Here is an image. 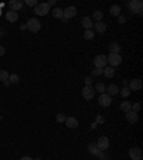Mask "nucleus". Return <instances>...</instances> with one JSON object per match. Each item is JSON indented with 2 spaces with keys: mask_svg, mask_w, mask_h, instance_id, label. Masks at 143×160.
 Instances as JSON below:
<instances>
[{
  "mask_svg": "<svg viewBox=\"0 0 143 160\" xmlns=\"http://www.w3.org/2000/svg\"><path fill=\"white\" fill-rule=\"evenodd\" d=\"M26 3H27L29 6H36V4H37V1H36V0H27Z\"/></svg>",
  "mask_w": 143,
  "mask_h": 160,
  "instance_id": "72a5a7b5",
  "label": "nucleus"
},
{
  "mask_svg": "<svg viewBox=\"0 0 143 160\" xmlns=\"http://www.w3.org/2000/svg\"><path fill=\"white\" fill-rule=\"evenodd\" d=\"M26 29H27V26H26V24H22V26H20V30H26Z\"/></svg>",
  "mask_w": 143,
  "mask_h": 160,
  "instance_id": "a19ab883",
  "label": "nucleus"
},
{
  "mask_svg": "<svg viewBox=\"0 0 143 160\" xmlns=\"http://www.w3.org/2000/svg\"><path fill=\"white\" fill-rule=\"evenodd\" d=\"M49 12H50V6L47 3H39L34 6V13L39 15V16H46Z\"/></svg>",
  "mask_w": 143,
  "mask_h": 160,
  "instance_id": "f03ea898",
  "label": "nucleus"
},
{
  "mask_svg": "<svg viewBox=\"0 0 143 160\" xmlns=\"http://www.w3.org/2000/svg\"><path fill=\"white\" fill-rule=\"evenodd\" d=\"M9 79V73L6 70H0V80L1 81H4V80Z\"/></svg>",
  "mask_w": 143,
  "mask_h": 160,
  "instance_id": "c756f323",
  "label": "nucleus"
},
{
  "mask_svg": "<svg viewBox=\"0 0 143 160\" xmlns=\"http://www.w3.org/2000/svg\"><path fill=\"white\" fill-rule=\"evenodd\" d=\"M20 160H33L32 157H29V156H24V157H22Z\"/></svg>",
  "mask_w": 143,
  "mask_h": 160,
  "instance_id": "58836bf2",
  "label": "nucleus"
},
{
  "mask_svg": "<svg viewBox=\"0 0 143 160\" xmlns=\"http://www.w3.org/2000/svg\"><path fill=\"white\" fill-rule=\"evenodd\" d=\"M93 62H95V66L97 69H104L106 64H107V56H104V55H97Z\"/></svg>",
  "mask_w": 143,
  "mask_h": 160,
  "instance_id": "7ed1b4c3",
  "label": "nucleus"
},
{
  "mask_svg": "<svg viewBox=\"0 0 143 160\" xmlns=\"http://www.w3.org/2000/svg\"><path fill=\"white\" fill-rule=\"evenodd\" d=\"M82 26L86 29V30H92V27H93V23H92V19L90 17H83L82 19Z\"/></svg>",
  "mask_w": 143,
  "mask_h": 160,
  "instance_id": "dca6fc26",
  "label": "nucleus"
},
{
  "mask_svg": "<svg viewBox=\"0 0 143 160\" xmlns=\"http://www.w3.org/2000/svg\"><path fill=\"white\" fill-rule=\"evenodd\" d=\"M19 76H17V74H12V76H9V81H10V83H15V84H16V83H19Z\"/></svg>",
  "mask_w": 143,
  "mask_h": 160,
  "instance_id": "c85d7f7f",
  "label": "nucleus"
},
{
  "mask_svg": "<svg viewBox=\"0 0 143 160\" xmlns=\"http://www.w3.org/2000/svg\"><path fill=\"white\" fill-rule=\"evenodd\" d=\"M103 121H104L103 117H97V123H103Z\"/></svg>",
  "mask_w": 143,
  "mask_h": 160,
  "instance_id": "ea45409f",
  "label": "nucleus"
},
{
  "mask_svg": "<svg viewBox=\"0 0 143 160\" xmlns=\"http://www.w3.org/2000/svg\"><path fill=\"white\" fill-rule=\"evenodd\" d=\"M103 74L106 76V77H113L115 76V69H112V67H104L103 69Z\"/></svg>",
  "mask_w": 143,
  "mask_h": 160,
  "instance_id": "4be33fe9",
  "label": "nucleus"
},
{
  "mask_svg": "<svg viewBox=\"0 0 143 160\" xmlns=\"http://www.w3.org/2000/svg\"><path fill=\"white\" fill-rule=\"evenodd\" d=\"M119 93V87L116 86V84H110L109 87H107V95L109 96H115V95H117Z\"/></svg>",
  "mask_w": 143,
  "mask_h": 160,
  "instance_id": "6ab92c4d",
  "label": "nucleus"
},
{
  "mask_svg": "<svg viewBox=\"0 0 143 160\" xmlns=\"http://www.w3.org/2000/svg\"><path fill=\"white\" fill-rule=\"evenodd\" d=\"M120 109L125 113L129 112V110H132V103L130 102H123V103H120Z\"/></svg>",
  "mask_w": 143,
  "mask_h": 160,
  "instance_id": "5701e85b",
  "label": "nucleus"
},
{
  "mask_svg": "<svg viewBox=\"0 0 143 160\" xmlns=\"http://www.w3.org/2000/svg\"><path fill=\"white\" fill-rule=\"evenodd\" d=\"M4 53H6V49L3 46H0V56H4Z\"/></svg>",
  "mask_w": 143,
  "mask_h": 160,
  "instance_id": "e433bc0d",
  "label": "nucleus"
},
{
  "mask_svg": "<svg viewBox=\"0 0 143 160\" xmlns=\"http://www.w3.org/2000/svg\"><path fill=\"white\" fill-rule=\"evenodd\" d=\"M129 9H130V12H132L133 15H142L143 3L140 0H132V1L129 3Z\"/></svg>",
  "mask_w": 143,
  "mask_h": 160,
  "instance_id": "f257e3e1",
  "label": "nucleus"
},
{
  "mask_svg": "<svg viewBox=\"0 0 143 160\" xmlns=\"http://www.w3.org/2000/svg\"><path fill=\"white\" fill-rule=\"evenodd\" d=\"M76 13H77L76 7L74 6H69V7H66V10H63V17L66 20H69V19L76 16Z\"/></svg>",
  "mask_w": 143,
  "mask_h": 160,
  "instance_id": "9d476101",
  "label": "nucleus"
},
{
  "mask_svg": "<svg viewBox=\"0 0 143 160\" xmlns=\"http://www.w3.org/2000/svg\"><path fill=\"white\" fill-rule=\"evenodd\" d=\"M109 144H110V142H109V137L102 136L99 140H97L96 146H97V149H99L100 152H103V150H107V149H109Z\"/></svg>",
  "mask_w": 143,
  "mask_h": 160,
  "instance_id": "39448f33",
  "label": "nucleus"
},
{
  "mask_svg": "<svg viewBox=\"0 0 143 160\" xmlns=\"http://www.w3.org/2000/svg\"><path fill=\"white\" fill-rule=\"evenodd\" d=\"M140 107H142V106H140V103H135V104H132V110H133V112H139V110H140Z\"/></svg>",
  "mask_w": 143,
  "mask_h": 160,
  "instance_id": "2f4dec72",
  "label": "nucleus"
},
{
  "mask_svg": "<svg viewBox=\"0 0 143 160\" xmlns=\"http://www.w3.org/2000/svg\"><path fill=\"white\" fill-rule=\"evenodd\" d=\"M109 50H110V53H117V55H120L122 46H120L119 43L113 41V43H110V46H109Z\"/></svg>",
  "mask_w": 143,
  "mask_h": 160,
  "instance_id": "f3484780",
  "label": "nucleus"
},
{
  "mask_svg": "<svg viewBox=\"0 0 143 160\" xmlns=\"http://www.w3.org/2000/svg\"><path fill=\"white\" fill-rule=\"evenodd\" d=\"M107 63H110V67L119 66V64L122 63V56L117 55V53H110V55L107 56Z\"/></svg>",
  "mask_w": 143,
  "mask_h": 160,
  "instance_id": "423d86ee",
  "label": "nucleus"
},
{
  "mask_svg": "<svg viewBox=\"0 0 143 160\" xmlns=\"http://www.w3.org/2000/svg\"><path fill=\"white\" fill-rule=\"evenodd\" d=\"M93 26H95L96 32L100 33V34H103L106 32V23H103V22H96V23H93Z\"/></svg>",
  "mask_w": 143,
  "mask_h": 160,
  "instance_id": "2eb2a0df",
  "label": "nucleus"
},
{
  "mask_svg": "<svg viewBox=\"0 0 143 160\" xmlns=\"http://www.w3.org/2000/svg\"><path fill=\"white\" fill-rule=\"evenodd\" d=\"M120 95H122L123 97L130 96V89H129V87H123L122 90H120Z\"/></svg>",
  "mask_w": 143,
  "mask_h": 160,
  "instance_id": "cd10ccee",
  "label": "nucleus"
},
{
  "mask_svg": "<svg viewBox=\"0 0 143 160\" xmlns=\"http://www.w3.org/2000/svg\"><path fill=\"white\" fill-rule=\"evenodd\" d=\"M92 81H93V80H92V77H86V79H85V83H86V86H90V84H92Z\"/></svg>",
  "mask_w": 143,
  "mask_h": 160,
  "instance_id": "f704fd0d",
  "label": "nucleus"
},
{
  "mask_svg": "<svg viewBox=\"0 0 143 160\" xmlns=\"http://www.w3.org/2000/svg\"><path fill=\"white\" fill-rule=\"evenodd\" d=\"M119 23H122V24L126 23V17H125V16H119Z\"/></svg>",
  "mask_w": 143,
  "mask_h": 160,
  "instance_id": "c9c22d12",
  "label": "nucleus"
},
{
  "mask_svg": "<svg viewBox=\"0 0 143 160\" xmlns=\"http://www.w3.org/2000/svg\"><path fill=\"white\" fill-rule=\"evenodd\" d=\"M120 10H122V9H120L119 4H113V6L110 7V15H112V16H117V17H119L120 16Z\"/></svg>",
  "mask_w": 143,
  "mask_h": 160,
  "instance_id": "aec40b11",
  "label": "nucleus"
},
{
  "mask_svg": "<svg viewBox=\"0 0 143 160\" xmlns=\"http://www.w3.org/2000/svg\"><path fill=\"white\" fill-rule=\"evenodd\" d=\"M52 13H53V17H56V19H62L63 17V10L60 7H55L52 10Z\"/></svg>",
  "mask_w": 143,
  "mask_h": 160,
  "instance_id": "412c9836",
  "label": "nucleus"
},
{
  "mask_svg": "<svg viewBox=\"0 0 143 160\" xmlns=\"http://www.w3.org/2000/svg\"><path fill=\"white\" fill-rule=\"evenodd\" d=\"M6 19H7L9 22H16L17 19H19V15H17V12H7L6 13Z\"/></svg>",
  "mask_w": 143,
  "mask_h": 160,
  "instance_id": "a211bd4d",
  "label": "nucleus"
},
{
  "mask_svg": "<svg viewBox=\"0 0 143 160\" xmlns=\"http://www.w3.org/2000/svg\"><path fill=\"white\" fill-rule=\"evenodd\" d=\"M95 92H99V93H100V95H102V93H103L104 90H106V87H104V84L103 83H97V84H96L95 87Z\"/></svg>",
  "mask_w": 143,
  "mask_h": 160,
  "instance_id": "a878e982",
  "label": "nucleus"
},
{
  "mask_svg": "<svg viewBox=\"0 0 143 160\" xmlns=\"http://www.w3.org/2000/svg\"><path fill=\"white\" fill-rule=\"evenodd\" d=\"M26 26H27V29H29L32 33H37L40 30V27H42V24H40V22L37 20V19H30Z\"/></svg>",
  "mask_w": 143,
  "mask_h": 160,
  "instance_id": "20e7f679",
  "label": "nucleus"
},
{
  "mask_svg": "<svg viewBox=\"0 0 143 160\" xmlns=\"http://www.w3.org/2000/svg\"><path fill=\"white\" fill-rule=\"evenodd\" d=\"M55 3H56V0H50L47 4H49V6H55Z\"/></svg>",
  "mask_w": 143,
  "mask_h": 160,
  "instance_id": "4c0bfd02",
  "label": "nucleus"
},
{
  "mask_svg": "<svg viewBox=\"0 0 143 160\" xmlns=\"http://www.w3.org/2000/svg\"><path fill=\"white\" fill-rule=\"evenodd\" d=\"M143 84L140 79H133V80H130V83H129V89L130 90H140Z\"/></svg>",
  "mask_w": 143,
  "mask_h": 160,
  "instance_id": "ddd939ff",
  "label": "nucleus"
},
{
  "mask_svg": "<svg viewBox=\"0 0 143 160\" xmlns=\"http://www.w3.org/2000/svg\"><path fill=\"white\" fill-rule=\"evenodd\" d=\"M56 119H57V121H59V123H63L64 120H66V116L60 113V114H57V117H56Z\"/></svg>",
  "mask_w": 143,
  "mask_h": 160,
  "instance_id": "473e14b6",
  "label": "nucleus"
},
{
  "mask_svg": "<svg viewBox=\"0 0 143 160\" xmlns=\"http://www.w3.org/2000/svg\"><path fill=\"white\" fill-rule=\"evenodd\" d=\"M100 74H103V69H93V72H92V76H95V77H97V76H100Z\"/></svg>",
  "mask_w": 143,
  "mask_h": 160,
  "instance_id": "7c9ffc66",
  "label": "nucleus"
},
{
  "mask_svg": "<svg viewBox=\"0 0 143 160\" xmlns=\"http://www.w3.org/2000/svg\"><path fill=\"white\" fill-rule=\"evenodd\" d=\"M99 104L102 106V107H107V106H110L112 104V97L107 95V93H102L100 97H99Z\"/></svg>",
  "mask_w": 143,
  "mask_h": 160,
  "instance_id": "1a4fd4ad",
  "label": "nucleus"
},
{
  "mask_svg": "<svg viewBox=\"0 0 143 160\" xmlns=\"http://www.w3.org/2000/svg\"><path fill=\"white\" fill-rule=\"evenodd\" d=\"M34 160H42V159H34Z\"/></svg>",
  "mask_w": 143,
  "mask_h": 160,
  "instance_id": "79ce46f5",
  "label": "nucleus"
},
{
  "mask_svg": "<svg viewBox=\"0 0 143 160\" xmlns=\"http://www.w3.org/2000/svg\"><path fill=\"white\" fill-rule=\"evenodd\" d=\"M129 156H130V159L132 160H142L143 159V153L139 147L130 149V150H129Z\"/></svg>",
  "mask_w": 143,
  "mask_h": 160,
  "instance_id": "6e6552de",
  "label": "nucleus"
},
{
  "mask_svg": "<svg viewBox=\"0 0 143 160\" xmlns=\"http://www.w3.org/2000/svg\"><path fill=\"white\" fill-rule=\"evenodd\" d=\"M95 89L92 87V86H85L83 87V90H82V95H83V97L86 99V100H92L93 97H95Z\"/></svg>",
  "mask_w": 143,
  "mask_h": 160,
  "instance_id": "0eeeda50",
  "label": "nucleus"
},
{
  "mask_svg": "<svg viewBox=\"0 0 143 160\" xmlns=\"http://www.w3.org/2000/svg\"><path fill=\"white\" fill-rule=\"evenodd\" d=\"M89 152L90 153H93V154H99V156H100V150H99V149H97V146H96V144H89Z\"/></svg>",
  "mask_w": 143,
  "mask_h": 160,
  "instance_id": "393cba45",
  "label": "nucleus"
},
{
  "mask_svg": "<svg viewBox=\"0 0 143 160\" xmlns=\"http://www.w3.org/2000/svg\"><path fill=\"white\" fill-rule=\"evenodd\" d=\"M126 120L129 123L135 124V123H137V120H139V114L136 112H133V110H129V112H126Z\"/></svg>",
  "mask_w": 143,
  "mask_h": 160,
  "instance_id": "9b49d317",
  "label": "nucleus"
},
{
  "mask_svg": "<svg viewBox=\"0 0 143 160\" xmlns=\"http://www.w3.org/2000/svg\"><path fill=\"white\" fill-rule=\"evenodd\" d=\"M102 19H103V13H102L100 10H96L95 13H93V20H96V22H102Z\"/></svg>",
  "mask_w": 143,
  "mask_h": 160,
  "instance_id": "b1692460",
  "label": "nucleus"
},
{
  "mask_svg": "<svg viewBox=\"0 0 143 160\" xmlns=\"http://www.w3.org/2000/svg\"><path fill=\"white\" fill-rule=\"evenodd\" d=\"M95 37V32H92V30H86L85 32V39L86 40H92Z\"/></svg>",
  "mask_w": 143,
  "mask_h": 160,
  "instance_id": "bb28decb",
  "label": "nucleus"
},
{
  "mask_svg": "<svg viewBox=\"0 0 143 160\" xmlns=\"http://www.w3.org/2000/svg\"><path fill=\"white\" fill-rule=\"evenodd\" d=\"M22 6H23V3H22L20 0H10V1H9V7H10L12 12H17V10H20Z\"/></svg>",
  "mask_w": 143,
  "mask_h": 160,
  "instance_id": "f8f14e48",
  "label": "nucleus"
},
{
  "mask_svg": "<svg viewBox=\"0 0 143 160\" xmlns=\"http://www.w3.org/2000/svg\"><path fill=\"white\" fill-rule=\"evenodd\" d=\"M0 39H1V36H0Z\"/></svg>",
  "mask_w": 143,
  "mask_h": 160,
  "instance_id": "37998d69",
  "label": "nucleus"
},
{
  "mask_svg": "<svg viewBox=\"0 0 143 160\" xmlns=\"http://www.w3.org/2000/svg\"><path fill=\"white\" fill-rule=\"evenodd\" d=\"M66 126L70 129H76L77 126H79V121H77V119L76 117H66Z\"/></svg>",
  "mask_w": 143,
  "mask_h": 160,
  "instance_id": "4468645a",
  "label": "nucleus"
}]
</instances>
